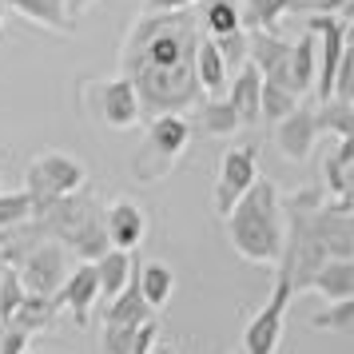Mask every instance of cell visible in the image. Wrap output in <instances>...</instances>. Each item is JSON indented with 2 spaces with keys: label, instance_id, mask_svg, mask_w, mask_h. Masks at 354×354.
<instances>
[{
  "label": "cell",
  "instance_id": "cell-1",
  "mask_svg": "<svg viewBox=\"0 0 354 354\" xmlns=\"http://www.w3.org/2000/svg\"><path fill=\"white\" fill-rule=\"evenodd\" d=\"M203 40L199 28V12L183 8V12H144L131 24L124 52H120V68L131 80L144 120L167 112H192L203 100L199 76H195V48Z\"/></svg>",
  "mask_w": 354,
  "mask_h": 354
},
{
  "label": "cell",
  "instance_id": "cell-2",
  "mask_svg": "<svg viewBox=\"0 0 354 354\" xmlns=\"http://www.w3.org/2000/svg\"><path fill=\"white\" fill-rule=\"evenodd\" d=\"M227 239L247 263H279L287 247V211L271 179L259 176L227 215Z\"/></svg>",
  "mask_w": 354,
  "mask_h": 354
},
{
  "label": "cell",
  "instance_id": "cell-3",
  "mask_svg": "<svg viewBox=\"0 0 354 354\" xmlns=\"http://www.w3.org/2000/svg\"><path fill=\"white\" fill-rule=\"evenodd\" d=\"M32 219L44 227L48 239L64 243L68 255H80L84 263H96L112 247L108 243V231H104V207H100L96 195H88L84 187L72 195L52 199L48 207H40Z\"/></svg>",
  "mask_w": 354,
  "mask_h": 354
},
{
  "label": "cell",
  "instance_id": "cell-4",
  "mask_svg": "<svg viewBox=\"0 0 354 354\" xmlns=\"http://www.w3.org/2000/svg\"><path fill=\"white\" fill-rule=\"evenodd\" d=\"M192 144V120L187 115H151L147 120V131L136 156H131V176L140 183H160V179L171 176V167L179 163V156Z\"/></svg>",
  "mask_w": 354,
  "mask_h": 354
},
{
  "label": "cell",
  "instance_id": "cell-5",
  "mask_svg": "<svg viewBox=\"0 0 354 354\" xmlns=\"http://www.w3.org/2000/svg\"><path fill=\"white\" fill-rule=\"evenodd\" d=\"M80 96H84V112L88 120H96L104 128L115 131H128L144 120V108H140V96L131 88L128 76H115V80H88L80 84Z\"/></svg>",
  "mask_w": 354,
  "mask_h": 354
},
{
  "label": "cell",
  "instance_id": "cell-6",
  "mask_svg": "<svg viewBox=\"0 0 354 354\" xmlns=\"http://www.w3.org/2000/svg\"><path fill=\"white\" fill-rule=\"evenodd\" d=\"M24 192L32 195V215L40 207H48L52 199H60V195H72L80 192L84 183H88V171H84V163L76 156H68V151H44V156H36L28 163V171H24Z\"/></svg>",
  "mask_w": 354,
  "mask_h": 354
},
{
  "label": "cell",
  "instance_id": "cell-7",
  "mask_svg": "<svg viewBox=\"0 0 354 354\" xmlns=\"http://www.w3.org/2000/svg\"><path fill=\"white\" fill-rule=\"evenodd\" d=\"M290 295H295V283H290L287 271H279V274H274V287H271V299L251 315L247 330H243V354H274V351H279Z\"/></svg>",
  "mask_w": 354,
  "mask_h": 354
},
{
  "label": "cell",
  "instance_id": "cell-8",
  "mask_svg": "<svg viewBox=\"0 0 354 354\" xmlns=\"http://www.w3.org/2000/svg\"><path fill=\"white\" fill-rule=\"evenodd\" d=\"M12 271L20 274V283H24L28 295L56 299V290L64 287V279H68V247L56 239H40Z\"/></svg>",
  "mask_w": 354,
  "mask_h": 354
},
{
  "label": "cell",
  "instance_id": "cell-9",
  "mask_svg": "<svg viewBox=\"0 0 354 354\" xmlns=\"http://www.w3.org/2000/svg\"><path fill=\"white\" fill-rule=\"evenodd\" d=\"M259 179V151L251 144L227 147L223 160H219V179H215V211L219 215H231V207L239 203L247 187Z\"/></svg>",
  "mask_w": 354,
  "mask_h": 354
},
{
  "label": "cell",
  "instance_id": "cell-10",
  "mask_svg": "<svg viewBox=\"0 0 354 354\" xmlns=\"http://www.w3.org/2000/svg\"><path fill=\"white\" fill-rule=\"evenodd\" d=\"M319 136H322V131H319V115H315L310 104H299L287 120H279V124H274V147H279V151H283V160H290V163H303L306 156L315 151Z\"/></svg>",
  "mask_w": 354,
  "mask_h": 354
},
{
  "label": "cell",
  "instance_id": "cell-11",
  "mask_svg": "<svg viewBox=\"0 0 354 354\" xmlns=\"http://www.w3.org/2000/svg\"><path fill=\"white\" fill-rule=\"evenodd\" d=\"M290 40H283L279 32H247V60L263 72V80L287 84L290 88ZM295 92V88H290ZM299 96V92H295Z\"/></svg>",
  "mask_w": 354,
  "mask_h": 354
},
{
  "label": "cell",
  "instance_id": "cell-12",
  "mask_svg": "<svg viewBox=\"0 0 354 354\" xmlns=\"http://www.w3.org/2000/svg\"><path fill=\"white\" fill-rule=\"evenodd\" d=\"M100 299V279H96V263H80V267H72L64 279V287L56 290V306L68 310L76 326H88L92 319V306Z\"/></svg>",
  "mask_w": 354,
  "mask_h": 354
},
{
  "label": "cell",
  "instance_id": "cell-13",
  "mask_svg": "<svg viewBox=\"0 0 354 354\" xmlns=\"http://www.w3.org/2000/svg\"><path fill=\"white\" fill-rule=\"evenodd\" d=\"M104 231H108V243L115 251H136L147 235V215L140 203L131 199H115L112 207L104 211Z\"/></svg>",
  "mask_w": 354,
  "mask_h": 354
},
{
  "label": "cell",
  "instance_id": "cell-14",
  "mask_svg": "<svg viewBox=\"0 0 354 354\" xmlns=\"http://www.w3.org/2000/svg\"><path fill=\"white\" fill-rule=\"evenodd\" d=\"M8 12L24 17L28 24L44 28V32H68L72 28V8L68 0H4Z\"/></svg>",
  "mask_w": 354,
  "mask_h": 354
},
{
  "label": "cell",
  "instance_id": "cell-15",
  "mask_svg": "<svg viewBox=\"0 0 354 354\" xmlns=\"http://www.w3.org/2000/svg\"><path fill=\"white\" fill-rule=\"evenodd\" d=\"M259 96H263V72L247 60V64L227 80V100H231V108L239 112L243 124H255L259 120Z\"/></svg>",
  "mask_w": 354,
  "mask_h": 354
},
{
  "label": "cell",
  "instance_id": "cell-16",
  "mask_svg": "<svg viewBox=\"0 0 354 354\" xmlns=\"http://www.w3.org/2000/svg\"><path fill=\"white\" fill-rule=\"evenodd\" d=\"M306 290L322 295L326 303L354 299V259H326L319 271L310 274V287Z\"/></svg>",
  "mask_w": 354,
  "mask_h": 354
},
{
  "label": "cell",
  "instance_id": "cell-17",
  "mask_svg": "<svg viewBox=\"0 0 354 354\" xmlns=\"http://www.w3.org/2000/svg\"><path fill=\"white\" fill-rule=\"evenodd\" d=\"M192 112H195V128L203 131V136H235L243 128L239 112L231 108L227 96H203Z\"/></svg>",
  "mask_w": 354,
  "mask_h": 354
},
{
  "label": "cell",
  "instance_id": "cell-18",
  "mask_svg": "<svg viewBox=\"0 0 354 354\" xmlns=\"http://www.w3.org/2000/svg\"><path fill=\"white\" fill-rule=\"evenodd\" d=\"M195 76H199L203 96H223V92H227L231 72H227L223 56H219V48H215V40H211V36H203V40H199V48H195Z\"/></svg>",
  "mask_w": 354,
  "mask_h": 354
},
{
  "label": "cell",
  "instance_id": "cell-19",
  "mask_svg": "<svg viewBox=\"0 0 354 354\" xmlns=\"http://www.w3.org/2000/svg\"><path fill=\"white\" fill-rule=\"evenodd\" d=\"M303 8V0H239V12H243V28L247 32H274L279 20Z\"/></svg>",
  "mask_w": 354,
  "mask_h": 354
},
{
  "label": "cell",
  "instance_id": "cell-20",
  "mask_svg": "<svg viewBox=\"0 0 354 354\" xmlns=\"http://www.w3.org/2000/svg\"><path fill=\"white\" fill-rule=\"evenodd\" d=\"M315 76H319V44H315V32H303L290 48V88L299 96H310Z\"/></svg>",
  "mask_w": 354,
  "mask_h": 354
},
{
  "label": "cell",
  "instance_id": "cell-21",
  "mask_svg": "<svg viewBox=\"0 0 354 354\" xmlns=\"http://www.w3.org/2000/svg\"><path fill=\"white\" fill-rule=\"evenodd\" d=\"M131 251H115L108 247L104 255L96 259V279H100V299H115L120 290L131 283Z\"/></svg>",
  "mask_w": 354,
  "mask_h": 354
},
{
  "label": "cell",
  "instance_id": "cell-22",
  "mask_svg": "<svg viewBox=\"0 0 354 354\" xmlns=\"http://www.w3.org/2000/svg\"><path fill=\"white\" fill-rule=\"evenodd\" d=\"M131 279H136V287H140V295L147 299L151 310H163V306L171 303V290H176L171 267H163V263H144L140 271H131Z\"/></svg>",
  "mask_w": 354,
  "mask_h": 354
},
{
  "label": "cell",
  "instance_id": "cell-23",
  "mask_svg": "<svg viewBox=\"0 0 354 354\" xmlns=\"http://www.w3.org/2000/svg\"><path fill=\"white\" fill-rule=\"evenodd\" d=\"M151 315H156V310H151L147 299L140 295L136 279H131L115 299H108V306H104V322H120V326H140V322H147Z\"/></svg>",
  "mask_w": 354,
  "mask_h": 354
},
{
  "label": "cell",
  "instance_id": "cell-24",
  "mask_svg": "<svg viewBox=\"0 0 354 354\" xmlns=\"http://www.w3.org/2000/svg\"><path fill=\"white\" fill-rule=\"evenodd\" d=\"M203 12H199V28L203 36L219 40V36H231L243 28V12H239V0H199Z\"/></svg>",
  "mask_w": 354,
  "mask_h": 354
},
{
  "label": "cell",
  "instance_id": "cell-25",
  "mask_svg": "<svg viewBox=\"0 0 354 354\" xmlns=\"http://www.w3.org/2000/svg\"><path fill=\"white\" fill-rule=\"evenodd\" d=\"M56 315H60V306H56V299H48V295H24V303L12 310V326H20V330H28V335H40V330H48L52 322H56Z\"/></svg>",
  "mask_w": 354,
  "mask_h": 354
},
{
  "label": "cell",
  "instance_id": "cell-26",
  "mask_svg": "<svg viewBox=\"0 0 354 354\" xmlns=\"http://www.w3.org/2000/svg\"><path fill=\"white\" fill-rule=\"evenodd\" d=\"M319 131H330L335 140H354V100H322L319 108Z\"/></svg>",
  "mask_w": 354,
  "mask_h": 354
},
{
  "label": "cell",
  "instance_id": "cell-27",
  "mask_svg": "<svg viewBox=\"0 0 354 354\" xmlns=\"http://www.w3.org/2000/svg\"><path fill=\"white\" fill-rule=\"evenodd\" d=\"M303 104V96H295L287 84H274V80H263V96H259V120H271V124H279V120H287L295 108Z\"/></svg>",
  "mask_w": 354,
  "mask_h": 354
},
{
  "label": "cell",
  "instance_id": "cell-28",
  "mask_svg": "<svg viewBox=\"0 0 354 354\" xmlns=\"http://www.w3.org/2000/svg\"><path fill=\"white\" fill-rule=\"evenodd\" d=\"M315 330H330V335H354V299H338L326 310L310 319Z\"/></svg>",
  "mask_w": 354,
  "mask_h": 354
},
{
  "label": "cell",
  "instance_id": "cell-29",
  "mask_svg": "<svg viewBox=\"0 0 354 354\" xmlns=\"http://www.w3.org/2000/svg\"><path fill=\"white\" fill-rule=\"evenodd\" d=\"M32 219V195L28 192H0V231L20 227Z\"/></svg>",
  "mask_w": 354,
  "mask_h": 354
},
{
  "label": "cell",
  "instance_id": "cell-30",
  "mask_svg": "<svg viewBox=\"0 0 354 354\" xmlns=\"http://www.w3.org/2000/svg\"><path fill=\"white\" fill-rule=\"evenodd\" d=\"M24 283H20V274L12 271V267H4V274H0V319L8 322L12 319V310H17L20 303H24Z\"/></svg>",
  "mask_w": 354,
  "mask_h": 354
},
{
  "label": "cell",
  "instance_id": "cell-31",
  "mask_svg": "<svg viewBox=\"0 0 354 354\" xmlns=\"http://www.w3.org/2000/svg\"><path fill=\"white\" fill-rule=\"evenodd\" d=\"M215 48H219V56H223L227 72L235 76V72L247 64V28H239V32H231V36H219Z\"/></svg>",
  "mask_w": 354,
  "mask_h": 354
},
{
  "label": "cell",
  "instance_id": "cell-32",
  "mask_svg": "<svg viewBox=\"0 0 354 354\" xmlns=\"http://www.w3.org/2000/svg\"><path fill=\"white\" fill-rule=\"evenodd\" d=\"M131 338H136V326L104 322V354H131Z\"/></svg>",
  "mask_w": 354,
  "mask_h": 354
},
{
  "label": "cell",
  "instance_id": "cell-33",
  "mask_svg": "<svg viewBox=\"0 0 354 354\" xmlns=\"http://www.w3.org/2000/svg\"><path fill=\"white\" fill-rule=\"evenodd\" d=\"M160 346V322L156 319H147L136 326V338H131V354H151Z\"/></svg>",
  "mask_w": 354,
  "mask_h": 354
},
{
  "label": "cell",
  "instance_id": "cell-34",
  "mask_svg": "<svg viewBox=\"0 0 354 354\" xmlns=\"http://www.w3.org/2000/svg\"><path fill=\"white\" fill-rule=\"evenodd\" d=\"M28 330H20L12 322H4V330H0V354H24L28 351Z\"/></svg>",
  "mask_w": 354,
  "mask_h": 354
},
{
  "label": "cell",
  "instance_id": "cell-35",
  "mask_svg": "<svg viewBox=\"0 0 354 354\" xmlns=\"http://www.w3.org/2000/svg\"><path fill=\"white\" fill-rule=\"evenodd\" d=\"M199 0H144V12H183V8H195Z\"/></svg>",
  "mask_w": 354,
  "mask_h": 354
},
{
  "label": "cell",
  "instance_id": "cell-36",
  "mask_svg": "<svg viewBox=\"0 0 354 354\" xmlns=\"http://www.w3.org/2000/svg\"><path fill=\"white\" fill-rule=\"evenodd\" d=\"M88 4H96V0H68V8H72V12H84Z\"/></svg>",
  "mask_w": 354,
  "mask_h": 354
},
{
  "label": "cell",
  "instance_id": "cell-37",
  "mask_svg": "<svg viewBox=\"0 0 354 354\" xmlns=\"http://www.w3.org/2000/svg\"><path fill=\"white\" fill-rule=\"evenodd\" d=\"M151 354H176V351H171V346H156Z\"/></svg>",
  "mask_w": 354,
  "mask_h": 354
},
{
  "label": "cell",
  "instance_id": "cell-38",
  "mask_svg": "<svg viewBox=\"0 0 354 354\" xmlns=\"http://www.w3.org/2000/svg\"><path fill=\"white\" fill-rule=\"evenodd\" d=\"M346 40H354V24H346Z\"/></svg>",
  "mask_w": 354,
  "mask_h": 354
},
{
  "label": "cell",
  "instance_id": "cell-39",
  "mask_svg": "<svg viewBox=\"0 0 354 354\" xmlns=\"http://www.w3.org/2000/svg\"><path fill=\"white\" fill-rule=\"evenodd\" d=\"M4 12H8V8H4V0H0V20H4Z\"/></svg>",
  "mask_w": 354,
  "mask_h": 354
},
{
  "label": "cell",
  "instance_id": "cell-40",
  "mask_svg": "<svg viewBox=\"0 0 354 354\" xmlns=\"http://www.w3.org/2000/svg\"><path fill=\"white\" fill-rule=\"evenodd\" d=\"M0 274H4V259H0Z\"/></svg>",
  "mask_w": 354,
  "mask_h": 354
},
{
  "label": "cell",
  "instance_id": "cell-41",
  "mask_svg": "<svg viewBox=\"0 0 354 354\" xmlns=\"http://www.w3.org/2000/svg\"><path fill=\"white\" fill-rule=\"evenodd\" d=\"M24 354H32V351H24Z\"/></svg>",
  "mask_w": 354,
  "mask_h": 354
},
{
  "label": "cell",
  "instance_id": "cell-42",
  "mask_svg": "<svg viewBox=\"0 0 354 354\" xmlns=\"http://www.w3.org/2000/svg\"><path fill=\"white\" fill-rule=\"evenodd\" d=\"M239 354H243V351H239Z\"/></svg>",
  "mask_w": 354,
  "mask_h": 354
}]
</instances>
